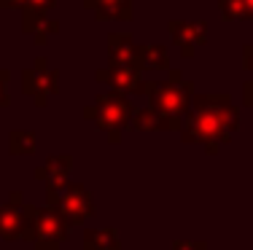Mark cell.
Masks as SVG:
<instances>
[{
	"label": "cell",
	"mask_w": 253,
	"mask_h": 250,
	"mask_svg": "<svg viewBox=\"0 0 253 250\" xmlns=\"http://www.w3.org/2000/svg\"><path fill=\"white\" fill-rule=\"evenodd\" d=\"M240 129V108L229 94H194L191 110L180 129L186 145H205L208 156H215Z\"/></svg>",
	"instance_id": "6da1fadb"
},
{
	"label": "cell",
	"mask_w": 253,
	"mask_h": 250,
	"mask_svg": "<svg viewBox=\"0 0 253 250\" xmlns=\"http://www.w3.org/2000/svg\"><path fill=\"white\" fill-rule=\"evenodd\" d=\"M140 94H146L148 108H154L156 113H162L167 118L186 121L197 89L189 78H183V73L178 68H170V78L167 81H143Z\"/></svg>",
	"instance_id": "7a4b0ae2"
},
{
	"label": "cell",
	"mask_w": 253,
	"mask_h": 250,
	"mask_svg": "<svg viewBox=\"0 0 253 250\" xmlns=\"http://www.w3.org/2000/svg\"><path fill=\"white\" fill-rule=\"evenodd\" d=\"M135 103L126 100V94L122 92H105V94H97L94 97V105H86L84 108V116L92 118L97 124V129L108 135V140L116 145L122 143V132L132 127V118H135Z\"/></svg>",
	"instance_id": "3957f363"
},
{
	"label": "cell",
	"mask_w": 253,
	"mask_h": 250,
	"mask_svg": "<svg viewBox=\"0 0 253 250\" xmlns=\"http://www.w3.org/2000/svg\"><path fill=\"white\" fill-rule=\"evenodd\" d=\"M73 226L62 215L59 205L33 207V250H59L62 242L70 237Z\"/></svg>",
	"instance_id": "277c9868"
},
{
	"label": "cell",
	"mask_w": 253,
	"mask_h": 250,
	"mask_svg": "<svg viewBox=\"0 0 253 250\" xmlns=\"http://www.w3.org/2000/svg\"><path fill=\"white\" fill-rule=\"evenodd\" d=\"M22 191H11V199L0 205V237L8 242L25 240L33 242V207L22 205Z\"/></svg>",
	"instance_id": "5b68a950"
},
{
	"label": "cell",
	"mask_w": 253,
	"mask_h": 250,
	"mask_svg": "<svg viewBox=\"0 0 253 250\" xmlns=\"http://www.w3.org/2000/svg\"><path fill=\"white\" fill-rule=\"evenodd\" d=\"M22 92L33 97L35 108H46L49 97L59 92V73L49 68L46 57H38L30 68L22 70Z\"/></svg>",
	"instance_id": "8992f818"
},
{
	"label": "cell",
	"mask_w": 253,
	"mask_h": 250,
	"mask_svg": "<svg viewBox=\"0 0 253 250\" xmlns=\"http://www.w3.org/2000/svg\"><path fill=\"white\" fill-rule=\"evenodd\" d=\"M59 210L70 226H81L94 215V196L81 183H68L62 191V199H59Z\"/></svg>",
	"instance_id": "52a82bcc"
},
{
	"label": "cell",
	"mask_w": 253,
	"mask_h": 250,
	"mask_svg": "<svg viewBox=\"0 0 253 250\" xmlns=\"http://www.w3.org/2000/svg\"><path fill=\"white\" fill-rule=\"evenodd\" d=\"M167 33H170L172 43H175V49L180 51L183 59H191L200 46L208 43V25H205V22L172 19L170 25H167Z\"/></svg>",
	"instance_id": "ba28073f"
},
{
	"label": "cell",
	"mask_w": 253,
	"mask_h": 250,
	"mask_svg": "<svg viewBox=\"0 0 253 250\" xmlns=\"http://www.w3.org/2000/svg\"><path fill=\"white\" fill-rule=\"evenodd\" d=\"M70 170H73V156H70V153H65V156H49L46 164H41L38 170L33 172V178L46 186V194L62 196L65 186H68Z\"/></svg>",
	"instance_id": "9c48e42d"
},
{
	"label": "cell",
	"mask_w": 253,
	"mask_h": 250,
	"mask_svg": "<svg viewBox=\"0 0 253 250\" xmlns=\"http://www.w3.org/2000/svg\"><path fill=\"white\" fill-rule=\"evenodd\" d=\"M108 62L111 68H140V43H135L129 33L108 35Z\"/></svg>",
	"instance_id": "30bf717a"
},
{
	"label": "cell",
	"mask_w": 253,
	"mask_h": 250,
	"mask_svg": "<svg viewBox=\"0 0 253 250\" xmlns=\"http://www.w3.org/2000/svg\"><path fill=\"white\" fill-rule=\"evenodd\" d=\"M94 78L122 94H140L143 92V70H137V68H111L108 65V68H100L94 73Z\"/></svg>",
	"instance_id": "8fae6325"
},
{
	"label": "cell",
	"mask_w": 253,
	"mask_h": 250,
	"mask_svg": "<svg viewBox=\"0 0 253 250\" xmlns=\"http://www.w3.org/2000/svg\"><path fill=\"white\" fill-rule=\"evenodd\" d=\"M84 8L92 11L97 22H132L135 0H84Z\"/></svg>",
	"instance_id": "7c38bea8"
},
{
	"label": "cell",
	"mask_w": 253,
	"mask_h": 250,
	"mask_svg": "<svg viewBox=\"0 0 253 250\" xmlns=\"http://www.w3.org/2000/svg\"><path fill=\"white\" fill-rule=\"evenodd\" d=\"M129 129H137V132H180V129H183V121L167 118V116H162V113H156L154 108H137Z\"/></svg>",
	"instance_id": "4fadbf2b"
},
{
	"label": "cell",
	"mask_w": 253,
	"mask_h": 250,
	"mask_svg": "<svg viewBox=\"0 0 253 250\" xmlns=\"http://www.w3.org/2000/svg\"><path fill=\"white\" fill-rule=\"evenodd\" d=\"M57 0H27L25 8H22V33L33 35L35 30L49 19V11L54 8Z\"/></svg>",
	"instance_id": "5bb4252c"
},
{
	"label": "cell",
	"mask_w": 253,
	"mask_h": 250,
	"mask_svg": "<svg viewBox=\"0 0 253 250\" xmlns=\"http://www.w3.org/2000/svg\"><path fill=\"white\" fill-rule=\"evenodd\" d=\"M84 250H122L113 229H89L84 231Z\"/></svg>",
	"instance_id": "9a60e30c"
},
{
	"label": "cell",
	"mask_w": 253,
	"mask_h": 250,
	"mask_svg": "<svg viewBox=\"0 0 253 250\" xmlns=\"http://www.w3.org/2000/svg\"><path fill=\"white\" fill-rule=\"evenodd\" d=\"M140 68L143 70H170V54L159 43H140Z\"/></svg>",
	"instance_id": "2e32d148"
},
{
	"label": "cell",
	"mask_w": 253,
	"mask_h": 250,
	"mask_svg": "<svg viewBox=\"0 0 253 250\" xmlns=\"http://www.w3.org/2000/svg\"><path fill=\"white\" fill-rule=\"evenodd\" d=\"M218 14L224 22H253V0H218Z\"/></svg>",
	"instance_id": "e0dca14e"
},
{
	"label": "cell",
	"mask_w": 253,
	"mask_h": 250,
	"mask_svg": "<svg viewBox=\"0 0 253 250\" xmlns=\"http://www.w3.org/2000/svg\"><path fill=\"white\" fill-rule=\"evenodd\" d=\"M8 153L11 156H30V153H35V135L30 129H14L8 135Z\"/></svg>",
	"instance_id": "ac0fdd59"
},
{
	"label": "cell",
	"mask_w": 253,
	"mask_h": 250,
	"mask_svg": "<svg viewBox=\"0 0 253 250\" xmlns=\"http://www.w3.org/2000/svg\"><path fill=\"white\" fill-rule=\"evenodd\" d=\"M57 30H59V22L46 19L43 25H41V27L33 33V43H35V46H46V43H49V35H54Z\"/></svg>",
	"instance_id": "d6986e66"
},
{
	"label": "cell",
	"mask_w": 253,
	"mask_h": 250,
	"mask_svg": "<svg viewBox=\"0 0 253 250\" xmlns=\"http://www.w3.org/2000/svg\"><path fill=\"white\" fill-rule=\"evenodd\" d=\"M8 81H11V70L8 68H0V108H8V105H11Z\"/></svg>",
	"instance_id": "ffe728a7"
},
{
	"label": "cell",
	"mask_w": 253,
	"mask_h": 250,
	"mask_svg": "<svg viewBox=\"0 0 253 250\" xmlns=\"http://www.w3.org/2000/svg\"><path fill=\"white\" fill-rule=\"evenodd\" d=\"M172 250H208V242L202 240H178Z\"/></svg>",
	"instance_id": "44dd1931"
},
{
	"label": "cell",
	"mask_w": 253,
	"mask_h": 250,
	"mask_svg": "<svg viewBox=\"0 0 253 250\" xmlns=\"http://www.w3.org/2000/svg\"><path fill=\"white\" fill-rule=\"evenodd\" d=\"M243 68L253 73V43H245L243 46Z\"/></svg>",
	"instance_id": "7402d4cb"
},
{
	"label": "cell",
	"mask_w": 253,
	"mask_h": 250,
	"mask_svg": "<svg viewBox=\"0 0 253 250\" xmlns=\"http://www.w3.org/2000/svg\"><path fill=\"white\" fill-rule=\"evenodd\" d=\"M243 103L248 105V108H253V78L243 83Z\"/></svg>",
	"instance_id": "603a6c76"
},
{
	"label": "cell",
	"mask_w": 253,
	"mask_h": 250,
	"mask_svg": "<svg viewBox=\"0 0 253 250\" xmlns=\"http://www.w3.org/2000/svg\"><path fill=\"white\" fill-rule=\"evenodd\" d=\"M25 3H27V0H0V8H5V11H22V8H25Z\"/></svg>",
	"instance_id": "cb8c5ba5"
}]
</instances>
